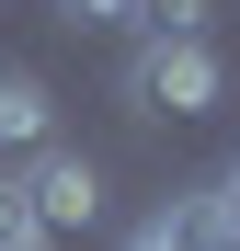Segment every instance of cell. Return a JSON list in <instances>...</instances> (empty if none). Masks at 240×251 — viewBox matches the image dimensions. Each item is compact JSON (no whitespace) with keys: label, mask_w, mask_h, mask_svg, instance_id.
I'll list each match as a JSON object with an SVG mask.
<instances>
[{"label":"cell","mask_w":240,"mask_h":251,"mask_svg":"<svg viewBox=\"0 0 240 251\" xmlns=\"http://www.w3.org/2000/svg\"><path fill=\"white\" fill-rule=\"evenodd\" d=\"M217 92H229V69H217L206 34H160V46L126 57V114L137 126H194V114H217Z\"/></svg>","instance_id":"6da1fadb"},{"label":"cell","mask_w":240,"mask_h":251,"mask_svg":"<svg viewBox=\"0 0 240 251\" xmlns=\"http://www.w3.org/2000/svg\"><path fill=\"white\" fill-rule=\"evenodd\" d=\"M23 217H34V240H80V228H103V172H92V160H80V149H34L23 160Z\"/></svg>","instance_id":"7a4b0ae2"},{"label":"cell","mask_w":240,"mask_h":251,"mask_svg":"<svg viewBox=\"0 0 240 251\" xmlns=\"http://www.w3.org/2000/svg\"><path fill=\"white\" fill-rule=\"evenodd\" d=\"M57 23H114L137 46H160V34H206V0H57Z\"/></svg>","instance_id":"3957f363"},{"label":"cell","mask_w":240,"mask_h":251,"mask_svg":"<svg viewBox=\"0 0 240 251\" xmlns=\"http://www.w3.org/2000/svg\"><path fill=\"white\" fill-rule=\"evenodd\" d=\"M34 149H57V92L34 69H0V160H34Z\"/></svg>","instance_id":"277c9868"},{"label":"cell","mask_w":240,"mask_h":251,"mask_svg":"<svg viewBox=\"0 0 240 251\" xmlns=\"http://www.w3.org/2000/svg\"><path fill=\"white\" fill-rule=\"evenodd\" d=\"M149 228L172 240V251H240V240H229V217H217V194H172Z\"/></svg>","instance_id":"5b68a950"},{"label":"cell","mask_w":240,"mask_h":251,"mask_svg":"<svg viewBox=\"0 0 240 251\" xmlns=\"http://www.w3.org/2000/svg\"><path fill=\"white\" fill-rule=\"evenodd\" d=\"M206 194H217V217H229V240H240V160H229V172H217Z\"/></svg>","instance_id":"8992f818"},{"label":"cell","mask_w":240,"mask_h":251,"mask_svg":"<svg viewBox=\"0 0 240 251\" xmlns=\"http://www.w3.org/2000/svg\"><path fill=\"white\" fill-rule=\"evenodd\" d=\"M126 251H172V240H160V228H137V240H126Z\"/></svg>","instance_id":"52a82bcc"},{"label":"cell","mask_w":240,"mask_h":251,"mask_svg":"<svg viewBox=\"0 0 240 251\" xmlns=\"http://www.w3.org/2000/svg\"><path fill=\"white\" fill-rule=\"evenodd\" d=\"M12 251H46V240H34V228H23V240H12Z\"/></svg>","instance_id":"ba28073f"}]
</instances>
